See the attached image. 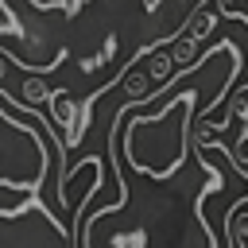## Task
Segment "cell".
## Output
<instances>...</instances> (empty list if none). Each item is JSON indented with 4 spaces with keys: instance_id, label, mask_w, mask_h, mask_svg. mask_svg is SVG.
<instances>
[{
    "instance_id": "6da1fadb",
    "label": "cell",
    "mask_w": 248,
    "mask_h": 248,
    "mask_svg": "<svg viewBox=\"0 0 248 248\" xmlns=\"http://www.w3.org/2000/svg\"><path fill=\"white\" fill-rule=\"evenodd\" d=\"M209 163V170L190 182L186 163L163 178V182H147V194L124 190V198L116 205H108L105 213L124 217V229H93V225H78L74 232V248H217L209 221L202 217V202L209 194H221L225 174L213 170V159L205 147H198Z\"/></svg>"
},
{
    "instance_id": "3957f363",
    "label": "cell",
    "mask_w": 248,
    "mask_h": 248,
    "mask_svg": "<svg viewBox=\"0 0 248 248\" xmlns=\"http://www.w3.org/2000/svg\"><path fill=\"white\" fill-rule=\"evenodd\" d=\"M0 248H74V232L31 198L16 213H0Z\"/></svg>"
},
{
    "instance_id": "277c9868",
    "label": "cell",
    "mask_w": 248,
    "mask_h": 248,
    "mask_svg": "<svg viewBox=\"0 0 248 248\" xmlns=\"http://www.w3.org/2000/svg\"><path fill=\"white\" fill-rule=\"evenodd\" d=\"M12 97H16V105H19V108H27V112H31L35 105H46V101H50V85H46L43 78L27 74V78L19 81V89H16Z\"/></svg>"
},
{
    "instance_id": "7a4b0ae2",
    "label": "cell",
    "mask_w": 248,
    "mask_h": 248,
    "mask_svg": "<svg viewBox=\"0 0 248 248\" xmlns=\"http://www.w3.org/2000/svg\"><path fill=\"white\" fill-rule=\"evenodd\" d=\"M23 116H31V112L19 105L12 112L0 108V186L4 190H31V198H35V190L46 174V159H50L43 132L54 136V128L23 124ZM54 147H58V136H54Z\"/></svg>"
},
{
    "instance_id": "8992f818",
    "label": "cell",
    "mask_w": 248,
    "mask_h": 248,
    "mask_svg": "<svg viewBox=\"0 0 248 248\" xmlns=\"http://www.w3.org/2000/svg\"><path fill=\"white\" fill-rule=\"evenodd\" d=\"M194 50H198V43H190L186 35L174 39V46H170V62H174V70H194Z\"/></svg>"
},
{
    "instance_id": "5b68a950",
    "label": "cell",
    "mask_w": 248,
    "mask_h": 248,
    "mask_svg": "<svg viewBox=\"0 0 248 248\" xmlns=\"http://www.w3.org/2000/svg\"><path fill=\"white\" fill-rule=\"evenodd\" d=\"M143 62H147V74L159 85H170V74H174V62H170V50H143Z\"/></svg>"
}]
</instances>
